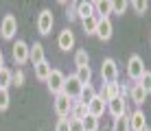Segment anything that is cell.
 Wrapping results in <instances>:
<instances>
[{"label": "cell", "instance_id": "1", "mask_svg": "<svg viewBox=\"0 0 151 131\" xmlns=\"http://www.w3.org/2000/svg\"><path fill=\"white\" fill-rule=\"evenodd\" d=\"M147 72V68H145V61H142V57L140 55H132L129 57V61H127V77L132 79V81H136L138 83V79Z\"/></svg>", "mask_w": 151, "mask_h": 131}, {"label": "cell", "instance_id": "2", "mask_svg": "<svg viewBox=\"0 0 151 131\" xmlns=\"http://www.w3.org/2000/svg\"><path fill=\"white\" fill-rule=\"evenodd\" d=\"M64 83H66V74L61 70H57V68H53V72H50V77L46 79V87H48L50 94H61L64 92Z\"/></svg>", "mask_w": 151, "mask_h": 131}, {"label": "cell", "instance_id": "3", "mask_svg": "<svg viewBox=\"0 0 151 131\" xmlns=\"http://www.w3.org/2000/svg\"><path fill=\"white\" fill-rule=\"evenodd\" d=\"M15 33H18V20H15L13 13H7L0 22V37L2 39H13Z\"/></svg>", "mask_w": 151, "mask_h": 131}, {"label": "cell", "instance_id": "4", "mask_svg": "<svg viewBox=\"0 0 151 131\" xmlns=\"http://www.w3.org/2000/svg\"><path fill=\"white\" fill-rule=\"evenodd\" d=\"M101 79H103V83H118V66L114 59H103Z\"/></svg>", "mask_w": 151, "mask_h": 131}, {"label": "cell", "instance_id": "5", "mask_svg": "<svg viewBox=\"0 0 151 131\" xmlns=\"http://www.w3.org/2000/svg\"><path fill=\"white\" fill-rule=\"evenodd\" d=\"M53 24H55V15L50 9L40 11V15H37V33L40 35H48L53 31Z\"/></svg>", "mask_w": 151, "mask_h": 131}, {"label": "cell", "instance_id": "6", "mask_svg": "<svg viewBox=\"0 0 151 131\" xmlns=\"http://www.w3.org/2000/svg\"><path fill=\"white\" fill-rule=\"evenodd\" d=\"M29 48H31V46L27 44V42H22V39L13 42V46H11V57H13V61H15L18 66H22V64H27V61H29Z\"/></svg>", "mask_w": 151, "mask_h": 131}, {"label": "cell", "instance_id": "7", "mask_svg": "<svg viewBox=\"0 0 151 131\" xmlns=\"http://www.w3.org/2000/svg\"><path fill=\"white\" fill-rule=\"evenodd\" d=\"M72 103H75V101H70V98L66 96V94H57V96H55V101H53V109H55V114H57L59 118L70 116Z\"/></svg>", "mask_w": 151, "mask_h": 131}, {"label": "cell", "instance_id": "8", "mask_svg": "<svg viewBox=\"0 0 151 131\" xmlns=\"http://www.w3.org/2000/svg\"><path fill=\"white\" fill-rule=\"evenodd\" d=\"M81 83L77 81V77L75 74H70V77H66V83H64V92L61 94H66V96L70 98V101H77L79 98V94H81Z\"/></svg>", "mask_w": 151, "mask_h": 131}, {"label": "cell", "instance_id": "9", "mask_svg": "<svg viewBox=\"0 0 151 131\" xmlns=\"http://www.w3.org/2000/svg\"><path fill=\"white\" fill-rule=\"evenodd\" d=\"M112 33H114V24H112V20L110 18H101L99 20V24H96V37L101 39V42H107L112 37Z\"/></svg>", "mask_w": 151, "mask_h": 131}, {"label": "cell", "instance_id": "10", "mask_svg": "<svg viewBox=\"0 0 151 131\" xmlns=\"http://www.w3.org/2000/svg\"><path fill=\"white\" fill-rule=\"evenodd\" d=\"M105 109H107V103L101 98V94H96V96L88 103V114L94 116V118H101L103 114H105Z\"/></svg>", "mask_w": 151, "mask_h": 131}, {"label": "cell", "instance_id": "11", "mask_svg": "<svg viewBox=\"0 0 151 131\" xmlns=\"http://www.w3.org/2000/svg\"><path fill=\"white\" fill-rule=\"evenodd\" d=\"M147 129V116L140 109L129 114V131H145Z\"/></svg>", "mask_w": 151, "mask_h": 131}, {"label": "cell", "instance_id": "12", "mask_svg": "<svg viewBox=\"0 0 151 131\" xmlns=\"http://www.w3.org/2000/svg\"><path fill=\"white\" fill-rule=\"evenodd\" d=\"M57 46H59V50L68 52L72 46H75V33H72L70 29H64L59 33V37H57Z\"/></svg>", "mask_w": 151, "mask_h": 131}, {"label": "cell", "instance_id": "13", "mask_svg": "<svg viewBox=\"0 0 151 131\" xmlns=\"http://www.w3.org/2000/svg\"><path fill=\"white\" fill-rule=\"evenodd\" d=\"M107 112H110L114 118H121L123 114H127V103H125V98L118 96V98H114V101H110L107 103Z\"/></svg>", "mask_w": 151, "mask_h": 131}, {"label": "cell", "instance_id": "14", "mask_svg": "<svg viewBox=\"0 0 151 131\" xmlns=\"http://www.w3.org/2000/svg\"><path fill=\"white\" fill-rule=\"evenodd\" d=\"M121 96V85L118 83H103V90H101V98L105 103L114 101V98Z\"/></svg>", "mask_w": 151, "mask_h": 131}, {"label": "cell", "instance_id": "15", "mask_svg": "<svg viewBox=\"0 0 151 131\" xmlns=\"http://www.w3.org/2000/svg\"><path fill=\"white\" fill-rule=\"evenodd\" d=\"M29 61L33 64V68L42 64V61H46V55H44V46L40 44V42H35L33 46L29 48Z\"/></svg>", "mask_w": 151, "mask_h": 131}, {"label": "cell", "instance_id": "16", "mask_svg": "<svg viewBox=\"0 0 151 131\" xmlns=\"http://www.w3.org/2000/svg\"><path fill=\"white\" fill-rule=\"evenodd\" d=\"M94 15L99 20H101V18H110V15H112V2L96 0V2H94Z\"/></svg>", "mask_w": 151, "mask_h": 131}, {"label": "cell", "instance_id": "17", "mask_svg": "<svg viewBox=\"0 0 151 131\" xmlns=\"http://www.w3.org/2000/svg\"><path fill=\"white\" fill-rule=\"evenodd\" d=\"M129 98H132V101H134V103H136L138 107H140V105H142L145 101H147V92H145L142 87L138 85V83H134V85L129 87Z\"/></svg>", "mask_w": 151, "mask_h": 131}, {"label": "cell", "instance_id": "18", "mask_svg": "<svg viewBox=\"0 0 151 131\" xmlns=\"http://www.w3.org/2000/svg\"><path fill=\"white\" fill-rule=\"evenodd\" d=\"M77 15H79V20L92 18L94 15V2H77Z\"/></svg>", "mask_w": 151, "mask_h": 131}, {"label": "cell", "instance_id": "19", "mask_svg": "<svg viewBox=\"0 0 151 131\" xmlns=\"http://www.w3.org/2000/svg\"><path fill=\"white\" fill-rule=\"evenodd\" d=\"M94 96H96V90H94V85H92V83H88V85H83V87H81V94H79V98H77V103H83V105H88V103H90Z\"/></svg>", "mask_w": 151, "mask_h": 131}, {"label": "cell", "instance_id": "20", "mask_svg": "<svg viewBox=\"0 0 151 131\" xmlns=\"http://www.w3.org/2000/svg\"><path fill=\"white\" fill-rule=\"evenodd\" d=\"M50 72H53V66H50L48 61H42V64L35 66V77H37L40 81H44V83H46V79L50 77Z\"/></svg>", "mask_w": 151, "mask_h": 131}, {"label": "cell", "instance_id": "21", "mask_svg": "<svg viewBox=\"0 0 151 131\" xmlns=\"http://www.w3.org/2000/svg\"><path fill=\"white\" fill-rule=\"evenodd\" d=\"M75 77H77V81H79L81 85H88V83H92V68H90V66H86V68H77Z\"/></svg>", "mask_w": 151, "mask_h": 131}, {"label": "cell", "instance_id": "22", "mask_svg": "<svg viewBox=\"0 0 151 131\" xmlns=\"http://www.w3.org/2000/svg\"><path fill=\"white\" fill-rule=\"evenodd\" d=\"M88 116V105H83V103H72V109H70V118H75V120H83Z\"/></svg>", "mask_w": 151, "mask_h": 131}, {"label": "cell", "instance_id": "23", "mask_svg": "<svg viewBox=\"0 0 151 131\" xmlns=\"http://www.w3.org/2000/svg\"><path fill=\"white\" fill-rule=\"evenodd\" d=\"M96 24H99V18H96V15L81 20V26H83V33H86V35H94V33H96Z\"/></svg>", "mask_w": 151, "mask_h": 131}, {"label": "cell", "instance_id": "24", "mask_svg": "<svg viewBox=\"0 0 151 131\" xmlns=\"http://www.w3.org/2000/svg\"><path fill=\"white\" fill-rule=\"evenodd\" d=\"M11 81H13V72L9 70L7 66H4L2 70H0V90H9Z\"/></svg>", "mask_w": 151, "mask_h": 131}, {"label": "cell", "instance_id": "25", "mask_svg": "<svg viewBox=\"0 0 151 131\" xmlns=\"http://www.w3.org/2000/svg\"><path fill=\"white\" fill-rule=\"evenodd\" d=\"M75 66L77 68H86V66H90V55H88V50H77L75 52Z\"/></svg>", "mask_w": 151, "mask_h": 131}, {"label": "cell", "instance_id": "26", "mask_svg": "<svg viewBox=\"0 0 151 131\" xmlns=\"http://www.w3.org/2000/svg\"><path fill=\"white\" fill-rule=\"evenodd\" d=\"M112 131H129V114H123L121 118H114Z\"/></svg>", "mask_w": 151, "mask_h": 131}, {"label": "cell", "instance_id": "27", "mask_svg": "<svg viewBox=\"0 0 151 131\" xmlns=\"http://www.w3.org/2000/svg\"><path fill=\"white\" fill-rule=\"evenodd\" d=\"M81 125H83V131H99V118L90 116V114L81 120Z\"/></svg>", "mask_w": 151, "mask_h": 131}, {"label": "cell", "instance_id": "28", "mask_svg": "<svg viewBox=\"0 0 151 131\" xmlns=\"http://www.w3.org/2000/svg\"><path fill=\"white\" fill-rule=\"evenodd\" d=\"M129 2H125V0H112V13L114 15H123L125 11H127Z\"/></svg>", "mask_w": 151, "mask_h": 131}, {"label": "cell", "instance_id": "29", "mask_svg": "<svg viewBox=\"0 0 151 131\" xmlns=\"http://www.w3.org/2000/svg\"><path fill=\"white\" fill-rule=\"evenodd\" d=\"M138 85L142 87V90L147 92V94H151V72H149V70H147V72H145L142 77L138 79Z\"/></svg>", "mask_w": 151, "mask_h": 131}, {"label": "cell", "instance_id": "30", "mask_svg": "<svg viewBox=\"0 0 151 131\" xmlns=\"http://www.w3.org/2000/svg\"><path fill=\"white\" fill-rule=\"evenodd\" d=\"M132 7H134V11H136L138 15H145L147 9H149V2H145V0H134Z\"/></svg>", "mask_w": 151, "mask_h": 131}, {"label": "cell", "instance_id": "31", "mask_svg": "<svg viewBox=\"0 0 151 131\" xmlns=\"http://www.w3.org/2000/svg\"><path fill=\"white\" fill-rule=\"evenodd\" d=\"M66 7H68V9H66V18H68L70 20V22H75V20H79V15H77V2H66Z\"/></svg>", "mask_w": 151, "mask_h": 131}, {"label": "cell", "instance_id": "32", "mask_svg": "<svg viewBox=\"0 0 151 131\" xmlns=\"http://www.w3.org/2000/svg\"><path fill=\"white\" fill-rule=\"evenodd\" d=\"M9 101H11L9 90H0V112H4V109L9 107Z\"/></svg>", "mask_w": 151, "mask_h": 131}, {"label": "cell", "instance_id": "33", "mask_svg": "<svg viewBox=\"0 0 151 131\" xmlns=\"http://www.w3.org/2000/svg\"><path fill=\"white\" fill-rule=\"evenodd\" d=\"M24 79H27V74H24V70H15L13 72V81H11V85H24Z\"/></svg>", "mask_w": 151, "mask_h": 131}, {"label": "cell", "instance_id": "34", "mask_svg": "<svg viewBox=\"0 0 151 131\" xmlns=\"http://www.w3.org/2000/svg\"><path fill=\"white\" fill-rule=\"evenodd\" d=\"M55 131H70V122H68V118H59V120H57Z\"/></svg>", "mask_w": 151, "mask_h": 131}, {"label": "cell", "instance_id": "35", "mask_svg": "<svg viewBox=\"0 0 151 131\" xmlns=\"http://www.w3.org/2000/svg\"><path fill=\"white\" fill-rule=\"evenodd\" d=\"M68 122H70V131H83V125H81V120L68 118Z\"/></svg>", "mask_w": 151, "mask_h": 131}, {"label": "cell", "instance_id": "36", "mask_svg": "<svg viewBox=\"0 0 151 131\" xmlns=\"http://www.w3.org/2000/svg\"><path fill=\"white\" fill-rule=\"evenodd\" d=\"M4 68V55H2V50H0V70Z\"/></svg>", "mask_w": 151, "mask_h": 131}]
</instances>
